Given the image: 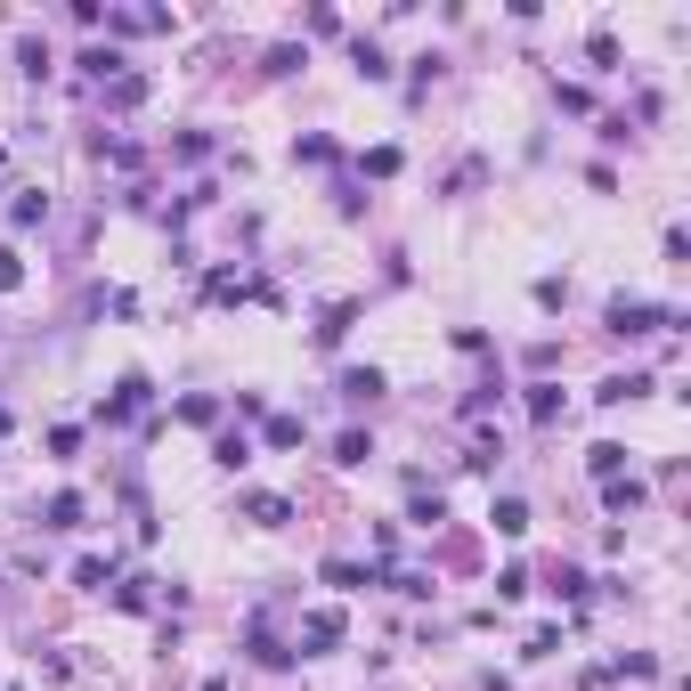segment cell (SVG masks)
Wrapping results in <instances>:
<instances>
[{
  "label": "cell",
  "mask_w": 691,
  "mask_h": 691,
  "mask_svg": "<svg viewBox=\"0 0 691 691\" xmlns=\"http://www.w3.org/2000/svg\"><path fill=\"white\" fill-rule=\"evenodd\" d=\"M602 326H610V334H626V342H643V334H667V326H683V318H675V309H659V301L618 293V301L602 309Z\"/></svg>",
  "instance_id": "obj_1"
},
{
  "label": "cell",
  "mask_w": 691,
  "mask_h": 691,
  "mask_svg": "<svg viewBox=\"0 0 691 691\" xmlns=\"http://www.w3.org/2000/svg\"><path fill=\"white\" fill-rule=\"evenodd\" d=\"M147 399H155V383H147V374H122V383L98 399V415H106V423H131V415H147Z\"/></svg>",
  "instance_id": "obj_2"
},
{
  "label": "cell",
  "mask_w": 691,
  "mask_h": 691,
  "mask_svg": "<svg viewBox=\"0 0 691 691\" xmlns=\"http://www.w3.org/2000/svg\"><path fill=\"white\" fill-rule=\"evenodd\" d=\"M293 643H301V659H326L342 643V610H301V635Z\"/></svg>",
  "instance_id": "obj_3"
},
{
  "label": "cell",
  "mask_w": 691,
  "mask_h": 691,
  "mask_svg": "<svg viewBox=\"0 0 691 691\" xmlns=\"http://www.w3.org/2000/svg\"><path fill=\"white\" fill-rule=\"evenodd\" d=\"M407 521H415V529H439V521H448V496H439L423 472L407 480Z\"/></svg>",
  "instance_id": "obj_4"
},
{
  "label": "cell",
  "mask_w": 691,
  "mask_h": 691,
  "mask_svg": "<svg viewBox=\"0 0 691 691\" xmlns=\"http://www.w3.org/2000/svg\"><path fill=\"white\" fill-rule=\"evenodd\" d=\"M244 521H253V529H285L293 505H285V496H269V488H253V496H244Z\"/></svg>",
  "instance_id": "obj_5"
},
{
  "label": "cell",
  "mask_w": 691,
  "mask_h": 691,
  "mask_svg": "<svg viewBox=\"0 0 691 691\" xmlns=\"http://www.w3.org/2000/svg\"><path fill=\"white\" fill-rule=\"evenodd\" d=\"M342 399H350V407L383 399V366H342Z\"/></svg>",
  "instance_id": "obj_6"
},
{
  "label": "cell",
  "mask_w": 691,
  "mask_h": 691,
  "mask_svg": "<svg viewBox=\"0 0 691 691\" xmlns=\"http://www.w3.org/2000/svg\"><path fill=\"white\" fill-rule=\"evenodd\" d=\"M82 513H90L82 496H74V488H57L49 505H41V529H82Z\"/></svg>",
  "instance_id": "obj_7"
},
{
  "label": "cell",
  "mask_w": 691,
  "mask_h": 691,
  "mask_svg": "<svg viewBox=\"0 0 691 691\" xmlns=\"http://www.w3.org/2000/svg\"><path fill=\"white\" fill-rule=\"evenodd\" d=\"M244 651H253L261 667H285V659H293V651H285V643L269 635V618H253V626H244Z\"/></svg>",
  "instance_id": "obj_8"
},
{
  "label": "cell",
  "mask_w": 691,
  "mask_h": 691,
  "mask_svg": "<svg viewBox=\"0 0 691 691\" xmlns=\"http://www.w3.org/2000/svg\"><path fill=\"white\" fill-rule=\"evenodd\" d=\"M350 66H358L366 82H391V57H383V41H366V33L350 41Z\"/></svg>",
  "instance_id": "obj_9"
},
{
  "label": "cell",
  "mask_w": 691,
  "mask_h": 691,
  "mask_svg": "<svg viewBox=\"0 0 691 691\" xmlns=\"http://www.w3.org/2000/svg\"><path fill=\"white\" fill-rule=\"evenodd\" d=\"M212 464H220V472H244V464H253V439H244V431H220V439H212Z\"/></svg>",
  "instance_id": "obj_10"
},
{
  "label": "cell",
  "mask_w": 691,
  "mask_h": 691,
  "mask_svg": "<svg viewBox=\"0 0 691 691\" xmlns=\"http://www.w3.org/2000/svg\"><path fill=\"white\" fill-rule=\"evenodd\" d=\"M488 521H496V537H529V505H521V496H496Z\"/></svg>",
  "instance_id": "obj_11"
},
{
  "label": "cell",
  "mask_w": 691,
  "mask_h": 691,
  "mask_svg": "<svg viewBox=\"0 0 691 691\" xmlns=\"http://www.w3.org/2000/svg\"><path fill=\"white\" fill-rule=\"evenodd\" d=\"M318 578H326L334 594H358V586H374V570H358V561H342V553L326 561V570H318Z\"/></svg>",
  "instance_id": "obj_12"
},
{
  "label": "cell",
  "mask_w": 691,
  "mask_h": 691,
  "mask_svg": "<svg viewBox=\"0 0 691 691\" xmlns=\"http://www.w3.org/2000/svg\"><path fill=\"white\" fill-rule=\"evenodd\" d=\"M643 391H651V374H610L594 399H602V407H626V399H643Z\"/></svg>",
  "instance_id": "obj_13"
},
{
  "label": "cell",
  "mask_w": 691,
  "mask_h": 691,
  "mask_svg": "<svg viewBox=\"0 0 691 691\" xmlns=\"http://www.w3.org/2000/svg\"><path fill=\"white\" fill-rule=\"evenodd\" d=\"M350 326H358V301H334V309H326V318H318V342L334 350V342H342Z\"/></svg>",
  "instance_id": "obj_14"
},
{
  "label": "cell",
  "mask_w": 691,
  "mask_h": 691,
  "mask_svg": "<svg viewBox=\"0 0 691 691\" xmlns=\"http://www.w3.org/2000/svg\"><path fill=\"white\" fill-rule=\"evenodd\" d=\"M49 220V196H41V187H25V196L9 204V228H41Z\"/></svg>",
  "instance_id": "obj_15"
},
{
  "label": "cell",
  "mask_w": 691,
  "mask_h": 691,
  "mask_svg": "<svg viewBox=\"0 0 691 691\" xmlns=\"http://www.w3.org/2000/svg\"><path fill=\"white\" fill-rule=\"evenodd\" d=\"M586 472H594V480H618V472H626V448H618V439H602V448H586Z\"/></svg>",
  "instance_id": "obj_16"
},
{
  "label": "cell",
  "mask_w": 691,
  "mask_h": 691,
  "mask_svg": "<svg viewBox=\"0 0 691 691\" xmlns=\"http://www.w3.org/2000/svg\"><path fill=\"white\" fill-rule=\"evenodd\" d=\"M529 423H561V383H529Z\"/></svg>",
  "instance_id": "obj_17"
},
{
  "label": "cell",
  "mask_w": 691,
  "mask_h": 691,
  "mask_svg": "<svg viewBox=\"0 0 691 691\" xmlns=\"http://www.w3.org/2000/svg\"><path fill=\"white\" fill-rule=\"evenodd\" d=\"M74 586H90V594L114 586V561H106V553H82V561H74Z\"/></svg>",
  "instance_id": "obj_18"
},
{
  "label": "cell",
  "mask_w": 691,
  "mask_h": 691,
  "mask_svg": "<svg viewBox=\"0 0 691 691\" xmlns=\"http://www.w3.org/2000/svg\"><path fill=\"white\" fill-rule=\"evenodd\" d=\"M114 610H155V578H122L114 586Z\"/></svg>",
  "instance_id": "obj_19"
},
{
  "label": "cell",
  "mask_w": 691,
  "mask_h": 691,
  "mask_svg": "<svg viewBox=\"0 0 691 691\" xmlns=\"http://www.w3.org/2000/svg\"><path fill=\"white\" fill-rule=\"evenodd\" d=\"M602 505L610 513H635L643 505V480H602Z\"/></svg>",
  "instance_id": "obj_20"
},
{
  "label": "cell",
  "mask_w": 691,
  "mask_h": 691,
  "mask_svg": "<svg viewBox=\"0 0 691 691\" xmlns=\"http://www.w3.org/2000/svg\"><path fill=\"white\" fill-rule=\"evenodd\" d=\"M139 98H147V74H114L106 82V106H139Z\"/></svg>",
  "instance_id": "obj_21"
},
{
  "label": "cell",
  "mask_w": 691,
  "mask_h": 691,
  "mask_svg": "<svg viewBox=\"0 0 691 691\" xmlns=\"http://www.w3.org/2000/svg\"><path fill=\"white\" fill-rule=\"evenodd\" d=\"M301 439H309L301 415H269V448H301Z\"/></svg>",
  "instance_id": "obj_22"
},
{
  "label": "cell",
  "mask_w": 691,
  "mask_h": 691,
  "mask_svg": "<svg viewBox=\"0 0 691 691\" xmlns=\"http://www.w3.org/2000/svg\"><path fill=\"white\" fill-rule=\"evenodd\" d=\"M586 57H594L602 74H618V33H610V25H594V41H586Z\"/></svg>",
  "instance_id": "obj_23"
},
{
  "label": "cell",
  "mask_w": 691,
  "mask_h": 691,
  "mask_svg": "<svg viewBox=\"0 0 691 691\" xmlns=\"http://www.w3.org/2000/svg\"><path fill=\"white\" fill-rule=\"evenodd\" d=\"M366 456H374L366 431H342V439H334V464H366Z\"/></svg>",
  "instance_id": "obj_24"
},
{
  "label": "cell",
  "mask_w": 691,
  "mask_h": 691,
  "mask_svg": "<svg viewBox=\"0 0 691 691\" xmlns=\"http://www.w3.org/2000/svg\"><path fill=\"white\" fill-rule=\"evenodd\" d=\"M553 106H561V114H586L594 90H586V82H553Z\"/></svg>",
  "instance_id": "obj_25"
},
{
  "label": "cell",
  "mask_w": 691,
  "mask_h": 691,
  "mask_svg": "<svg viewBox=\"0 0 691 691\" xmlns=\"http://www.w3.org/2000/svg\"><path fill=\"white\" fill-rule=\"evenodd\" d=\"M171 155H179V163H204V155H212V131H179Z\"/></svg>",
  "instance_id": "obj_26"
},
{
  "label": "cell",
  "mask_w": 691,
  "mask_h": 691,
  "mask_svg": "<svg viewBox=\"0 0 691 691\" xmlns=\"http://www.w3.org/2000/svg\"><path fill=\"white\" fill-rule=\"evenodd\" d=\"M179 423H220V399H204V391H187V399H179Z\"/></svg>",
  "instance_id": "obj_27"
},
{
  "label": "cell",
  "mask_w": 691,
  "mask_h": 691,
  "mask_svg": "<svg viewBox=\"0 0 691 691\" xmlns=\"http://www.w3.org/2000/svg\"><path fill=\"white\" fill-rule=\"evenodd\" d=\"M17 74H33V82L49 74V49H41V41H17Z\"/></svg>",
  "instance_id": "obj_28"
},
{
  "label": "cell",
  "mask_w": 691,
  "mask_h": 691,
  "mask_svg": "<svg viewBox=\"0 0 691 691\" xmlns=\"http://www.w3.org/2000/svg\"><path fill=\"white\" fill-rule=\"evenodd\" d=\"M293 163H334V139H318V131L293 139Z\"/></svg>",
  "instance_id": "obj_29"
},
{
  "label": "cell",
  "mask_w": 691,
  "mask_h": 691,
  "mask_svg": "<svg viewBox=\"0 0 691 691\" xmlns=\"http://www.w3.org/2000/svg\"><path fill=\"white\" fill-rule=\"evenodd\" d=\"M496 594H505V602H521V594H529V570H521V561H513V570H496Z\"/></svg>",
  "instance_id": "obj_30"
},
{
  "label": "cell",
  "mask_w": 691,
  "mask_h": 691,
  "mask_svg": "<svg viewBox=\"0 0 691 691\" xmlns=\"http://www.w3.org/2000/svg\"><path fill=\"white\" fill-rule=\"evenodd\" d=\"M17 285H25V261L9 253V244H0V293H17Z\"/></svg>",
  "instance_id": "obj_31"
},
{
  "label": "cell",
  "mask_w": 691,
  "mask_h": 691,
  "mask_svg": "<svg viewBox=\"0 0 691 691\" xmlns=\"http://www.w3.org/2000/svg\"><path fill=\"white\" fill-rule=\"evenodd\" d=\"M0 163H9V147H0Z\"/></svg>",
  "instance_id": "obj_32"
}]
</instances>
